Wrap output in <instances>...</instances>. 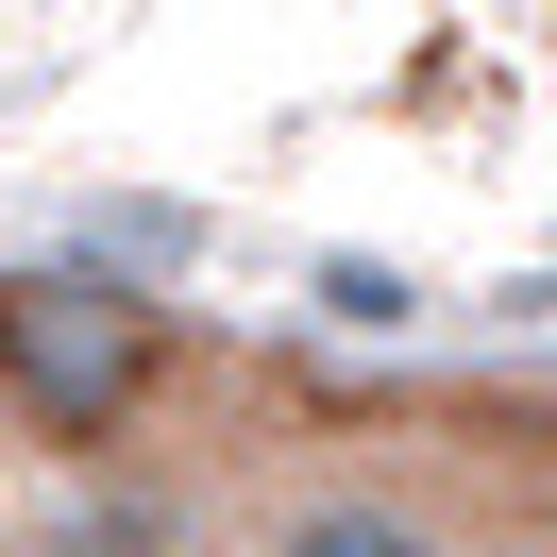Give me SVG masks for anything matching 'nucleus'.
<instances>
[{"instance_id":"nucleus-1","label":"nucleus","mask_w":557,"mask_h":557,"mask_svg":"<svg viewBox=\"0 0 557 557\" xmlns=\"http://www.w3.org/2000/svg\"><path fill=\"white\" fill-rule=\"evenodd\" d=\"M152 388H170V321L136 287H102V271H17L0 287V422L17 440H51L69 473H102L152 422Z\"/></svg>"},{"instance_id":"nucleus-2","label":"nucleus","mask_w":557,"mask_h":557,"mask_svg":"<svg viewBox=\"0 0 557 557\" xmlns=\"http://www.w3.org/2000/svg\"><path fill=\"white\" fill-rule=\"evenodd\" d=\"M237 557H456V523H440V490H406V473H372V456H355V473L271 490Z\"/></svg>"},{"instance_id":"nucleus-3","label":"nucleus","mask_w":557,"mask_h":557,"mask_svg":"<svg viewBox=\"0 0 557 557\" xmlns=\"http://www.w3.org/2000/svg\"><path fill=\"white\" fill-rule=\"evenodd\" d=\"M17 557H186V507H170L152 473H119V456H102V473H69V507H51Z\"/></svg>"}]
</instances>
